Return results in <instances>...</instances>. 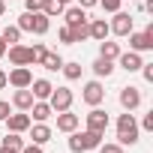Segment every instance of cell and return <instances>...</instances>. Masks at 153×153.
Returning <instances> with one entry per match:
<instances>
[{
	"label": "cell",
	"instance_id": "obj_1",
	"mask_svg": "<svg viewBox=\"0 0 153 153\" xmlns=\"http://www.w3.org/2000/svg\"><path fill=\"white\" fill-rule=\"evenodd\" d=\"M138 135H141V129H138V120H135V114L132 111H123L120 117H117V144L120 147H132V144H138Z\"/></svg>",
	"mask_w": 153,
	"mask_h": 153
},
{
	"label": "cell",
	"instance_id": "obj_2",
	"mask_svg": "<svg viewBox=\"0 0 153 153\" xmlns=\"http://www.w3.org/2000/svg\"><path fill=\"white\" fill-rule=\"evenodd\" d=\"M102 144V135L99 132H90V129H84V132H69V150L72 153H87V150H96Z\"/></svg>",
	"mask_w": 153,
	"mask_h": 153
},
{
	"label": "cell",
	"instance_id": "obj_3",
	"mask_svg": "<svg viewBox=\"0 0 153 153\" xmlns=\"http://www.w3.org/2000/svg\"><path fill=\"white\" fill-rule=\"evenodd\" d=\"M108 30L114 33V36H129L132 30H135V18L129 15V12H114V18L108 21Z\"/></svg>",
	"mask_w": 153,
	"mask_h": 153
},
{
	"label": "cell",
	"instance_id": "obj_4",
	"mask_svg": "<svg viewBox=\"0 0 153 153\" xmlns=\"http://www.w3.org/2000/svg\"><path fill=\"white\" fill-rule=\"evenodd\" d=\"M72 99H75V93H72L69 87H54L51 96H48V105H51V111L57 114V111H69V108H72Z\"/></svg>",
	"mask_w": 153,
	"mask_h": 153
},
{
	"label": "cell",
	"instance_id": "obj_5",
	"mask_svg": "<svg viewBox=\"0 0 153 153\" xmlns=\"http://www.w3.org/2000/svg\"><path fill=\"white\" fill-rule=\"evenodd\" d=\"M129 51H153V24H147V30H141V33H129Z\"/></svg>",
	"mask_w": 153,
	"mask_h": 153
},
{
	"label": "cell",
	"instance_id": "obj_6",
	"mask_svg": "<svg viewBox=\"0 0 153 153\" xmlns=\"http://www.w3.org/2000/svg\"><path fill=\"white\" fill-rule=\"evenodd\" d=\"M81 99H84L90 108L102 105V102H105V87H102V81H99V78H96V81H87L84 90H81Z\"/></svg>",
	"mask_w": 153,
	"mask_h": 153
},
{
	"label": "cell",
	"instance_id": "obj_7",
	"mask_svg": "<svg viewBox=\"0 0 153 153\" xmlns=\"http://www.w3.org/2000/svg\"><path fill=\"white\" fill-rule=\"evenodd\" d=\"M84 123H87V129L90 132H99V135H105V129H108V111H102L99 105L96 108H90V114H84Z\"/></svg>",
	"mask_w": 153,
	"mask_h": 153
},
{
	"label": "cell",
	"instance_id": "obj_8",
	"mask_svg": "<svg viewBox=\"0 0 153 153\" xmlns=\"http://www.w3.org/2000/svg\"><path fill=\"white\" fill-rule=\"evenodd\" d=\"M30 81H33V72H30L27 66H15V69L6 75V84H12L15 90H21V87H30Z\"/></svg>",
	"mask_w": 153,
	"mask_h": 153
},
{
	"label": "cell",
	"instance_id": "obj_9",
	"mask_svg": "<svg viewBox=\"0 0 153 153\" xmlns=\"http://www.w3.org/2000/svg\"><path fill=\"white\" fill-rule=\"evenodd\" d=\"M6 54H9V63L12 66H33V57H30V48H24V45H9L6 48Z\"/></svg>",
	"mask_w": 153,
	"mask_h": 153
},
{
	"label": "cell",
	"instance_id": "obj_10",
	"mask_svg": "<svg viewBox=\"0 0 153 153\" xmlns=\"http://www.w3.org/2000/svg\"><path fill=\"white\" fill-rule=\"evenodd\" d=\"M120 105H123V111H135V108L141 105V90L132 87V84H126V87L120 90Z\"/></svg>",
	"mask_w": 153,
	"mask_h": 153
},
{
	"label": "cell",
	"instance_id": "obj_11",
	"mask_svg": "<svg viewBox=\"0 0 153 153\" xmlns=\"http://www.w3.org/2000/svg\"><path fill=\"white\" fill-rule=\"evenodd\" d=\"M78 123H81V117L78 114H72V108L69 111H57V132H75L78 129Z\"/></svg>",
	"mask_w": 153,
	"mask_h": 153
},
{
	"label": "cell",
	"instance_id": "obj_12",
	"mask_svg": "<svg viewBox=\"0 0 153 153\" xmlns=\"http://www.w3.org/2000/svg\"><path fill=\"white\" fill-rule=\"evenodd\" d=\"M114 63H117L120 69H126V72H138L144 60H141V54H138V51H120V57H117Z\"/></svg>",
	"mask_w": 153,
	"mask_h": 153
},
{
	"label": "cell",
	"instance_id": "obj_13",
	"mask_svg": "<svg viewBox=\"0 0 153 153\" xmlns=\"http://www.w3.org/2000/svg\"><path fill=\"white\" fill-rule=\"evenodd\" d=\"M3 123L9 126V132H27L33 120H30V114H27V111H15V114H9Z\"/></svg>",
	"mask_w": 153,
	"mask_h": 153
},
{
	"label": "cell",
	"instance_id": "obj_14",
	"mask_svg": "<svg viewBox=\"0 0 153 153\" xmlns=\"http://www.w3.org/2000/svg\"><path fill=\"white\" fill-rule=\"evenodd\" d=\"M48 30H51V18H48L45 12H30V33L45 36Z\"/></svg>",
	"mask_w": 153,
	"mask_h": 153
},
{
	"label": "cell",
	"instance_id": "obj_15",
	"mask_svg": "<svg viewBox=\"0 0 153 153\" xmlns=\"http://www.w3.org/2000/svg\"><path fill=\"white\" fill-rule=\"evenodd\" d=\"M51 90H54V84H51L48 78H33V81H30V93H33V99H45V102H48Z\"/></svg>",
	"mask_w": 153,
	"mask_h": 153
},
{
	"label": "cell",
	"instance_id": "obj_16",
	"mask_svg": "<svg viewBox=\"0 0 153 153\" xmlns=\"http://www.w3.org/2000/svg\"><path fill=\"white\" fill-rule=\"evenodd\" d=\"M51 135H54V132H51L48 123H30V141H33V144H48Z\"/></svg>",
	"mask_w": 153,
	"mask_h": 153
},
{
	"label": "cell",
	"instance_id": "obj_17",
	"mask_svg": "<svg viewBox=\"0 0 153 153\" xmlns=\"http://www.w3.org/2000/svg\"><path fill=\"white\" fill-rule=\"evenodd\" d=\"M87 30H90V39H96V42L108 39V33H111L105 18H93V21H87Z\"/></svg>",
	"mask_w": 153,
	"mask_h": 153
},
{
	"label": "cell",
	"instance_id": "obj_18",
	"mask_svg": "<svg viewBox=\"0 0 153 153\" xmlns=\"http://www.w3.org/2000/svg\"><path fill=\"white\" fill-rule=\"evenodd\" d=\"M36 99H33V93H30V87H21V90H15L12 93V105L18 108V111H30V105H33Z\"/></svg>",
	"mask_w": 153,
	"mask_h": 153
},
{
	"label": "cell",
	"instance_id": "obj_19",
	"mask_svg": "<svg viewBox=\"0 0 153 153\" xmlns=\"http://www.w3.org/2000/svg\"><path fill=\"white\" fill-rule=\"evenodd\" d=\"M51 114H54V111H51V105H48L45 99H36V102L30 105V120H36V123H45Z\"/></svg>",
	"mask_w": 153,
	"mask_h": 153
},
{
	"label": "cell",
	"instance_id": "obj_20",
	"mask_svg": "<svg viewBox=\"0 0 153 153\" xmlns=\"http://www.w3.org/2000/svg\"><path fill=\"white\" fill-rule=\"evenodd\" d=\"M63 18H66V24H81V21H90V18H87V9H81L78 3H75V6H66V9H63Z\"/></svg>",
	"mask_w": 153,
	"mask_h": 153
},
{
	"label": "cell",
	"instance_id": "obj_21",
	"mask_svg": "<svg viewBox=\"0 0 153 153\" xmlns=\"http://www.w3.org/2000/svg\"><path fill=\"white\" fill-rule=\"evenodd\" d=\"M90 69H93V75H96V78H108V75H111V72H114L117 66H114V60H105V57H96Z\"/></svg>",
	"mask_w": 153,
	"mask_h": 153
},
{
	"label": "cell",
	"instance_id": "obj_22",
	"mask_svg": "<svg viewBox=\"0 0 153 153\" xmlns=\"http://www.w3.org/2000/svg\"><path fill=\"white\" fill-rule=\"evenodd\" d=\"M99 57H105V60H117V57H120V42L102 39V42H99Z\"/></svg>",
	"mask_w": 153,
	"mask_h": 153
},
{
	"label": "cell",
	"instance_id": "obj_23",
	"mask_svg": "<svg viewBox=\"0 0 153 153\" xmlns=\"http://www.w3.org/2000/svg\"><path fill=\"white\" fill-rule=\"evenodd\" d=\"M39 66H45L48 72H60V66H63V57H60L57 51H45V54H42V60H39Z\"/></svg>",
	"mask_w": 153,
	"mask_h": 153
},
{
	"label": "cell",
	"instance_id": "obj_24",
	"mask_svg": "<svg viewBox=\"0 0 153 153\" xmlns=\"http://www.w3.org/2000/svg\"><path fill=\"white\" fill-rule=\"evenodd\" d=\"M81 69H84V66H81L78 60H69V63L63 60V66H60V72L66 75V81H78V78H81Z\"/></svg>",
	"mask_w": 153,
	"mask_h": 153
},
{
	"label": "cell",
	"instance_id": "obj_25",
	"mask_svg": "<svg viewBox=\"0 0 153 153\" xmlns=\"http://www.w3.org/2000/svg\"><path fill=\"white\" fill-rule=\"evenodd\" d=\"M0 147L21 153V147H24V138H21V132H6V135H3V141H0Z\"/></svg>",
	"mask_w": 153,
	"mask_h": 153
},
{
	"label": "cell",
	"instance_id": "obj_26",
	"mask_svg": "<svg viewBox=\"0 0 153 153\" xmlns=\"http://www.w3.org/2000/svg\"><path fill=\"white\" fill-rule=\"evenodd\" d=\"M63 9H66V3H63V0H45V3H42V12H45L48 18L63 15Z\"/></svg>",
	"mask_w": 153,
	"mask_h": 153
},
{
	"label": "cell",
	"instance_id": "obj_27",
	"mask_svg": "<svg viewBox=\"0 0 153 153\" xmlns=\"http://www.w3.org/2000/svg\"><path fill=\"white\" fill-rule=\"evenodd\" d=\"M0 39H3L6 45H15V42L21 39V30H18V24H6L3 30H0Z\"/></svg>",
	"mask_w": 153,
	"mask_h": 153
},
{
	"label": "cell",
	"instance_id": "obj_28",
	"mask_svg": "<svg viewBox=\"0 0 153 153\" xmlns=\"http://www.w3.org/2000/svg\"><path fill=\"white\" fill-rule=\"evenodd\" d=\"M69 30H72V42H84V39H90L87 21H81V24H69Z\"/></svg>",
	"mask_w": 153,
	"mask_h": 153
},
{
	"label": "cell",
	"instance_id": "obj_29",
	"mask_svg": "<svg viewBox=\"0 0 153 153\" xmlns=\"http://www.w3.org/2000/svg\"><path fill=\"white\" fill-rule=\"evenodd\" d=\"M57 39H60L63 45H75V42H72V30H69V24H63V27L57 30Z\"/></svg>",
	"mask_w": 153,
	"mask_h": 153
},
{
	"label": "cell",
	"instance_id": "obj_30",
	"mask_svg": "<svg viewBox=\"0 0 153 153\" xmlns=\"http://www.w3.org/2000/svg\"><path fill=\"white\" fill-rule=\"evenodd\" d=\"M120 3H123V0H99V6H102L105 12H111V15L120 9Z\"/></svg>",
	"mask_w": 153,
	"mask_h": 153
},
{
	"label": "cell",
	"instance_id": "obj_31",
	"mask_svg": "<svg viewBox=\"0 0 153 153\" xmlns=\"http://www.w3.org/2000/svg\"><path fill=\"white\" fill-rule=\"evenodd\" d=\"M45 51H48V48H45V45H42V42H36V45H33V48H30V57H33V63H39V60H42V54H45Z\"/></svg>",
	"mask_w": 153,
	"mask_h": 153
},
{
	"label": "cell",
	"instance_id": "obj_32",
	"mask_svg": "<svg viewBox=\"0 0 153 153\" xmlns=\"http://www.w3.org/2000/svg\"><path fill=\"white\" fill-rule=\"evenodd\" d=\"M45 0H24V12H42Z\"/></svg>",
	"mask_w": 153,
	"mask_h": 153
},
{
	"label": "cell",
	"instance_id": "obj_33",
	"mask_svg": "<svg viewBox=\"0 0 153 153\" xmlns=\"http://www.w3.org/2000/svg\"><path fill=\"white\" fill-rule=\"evenodd\" d=\"M141 75H144V81L147 84H153V63H141V69H138Z\"/></svg>",
	"mask_w": 153,
	"mask_h": 153
},
{
	"label": "cell",
	"instance_id": "obj_34",
	"mask_svg": "<svg viewBox=\"0 0 153 153\" xmlns=\"http://www.w3.org/2000/svg\"><path fill=\"white\" fill-rule=\"evenodd\" d=\"M18 30H21V33H30V12L18 15Z\"/></svg>",
	"mask_w": 153,
	"mask_h": 153
},
{
	"label": "cell",
	"instance_id": "obj_35",
	"mask_svg": "<svg viewBox=\"0 0 153 153\" xmlns=\"http://www.w3.org/2000/svg\"><path fill=\"white\" fill-rule=\"evenodd\" d=\"M138 129H147V132H153V111H147V114H144V120L138 123Z\"/></svg>",
	"mask_w": 153,
	"mask_h": 153
},
{
	"label": "cell",
	"instance_id": "obj_36",
	"mask_svg": "<svg viewBox=\"0 0 153 153\" xmlns=\"http://www.w3.org/2000/svg\"><path fill=\"white\" fill-rule=\"evenodd\" d=\"M96 150H99V153H123V147H120V144H99Z\"/></svg>",
	"mask_w": 153,
	"mask_h": 153
},
{
	"label": "cell",
	"instance_id": "obj_37",
	"mask_svg": "<svg viewBox=\"0 0 153 153\" xmlns=\"http://www.w3.org/2000/svg\"><path fill=\"white\" fill-rule=\"evenodd\" d=\"M21 153H45V150H42V144H33V141H30V144L21 147Z\"/></svg>",
	"mask_w": 153,
	"mask_h": 153
},
{
	"label": "cell",
	"instance_id": "obj_38",
	"mask_svg": "<svg viewBox=\"0 0 153 153\" xmlns=\"http://www.w3.org/2000/svg\"><path fill=\"white\" fill-rule=\"evenodd\" d=\"M9 114H12V111H9V102H6V99H0V120H6Z\"/></svg>",
	"mask_w": 153,
	"mask_h": 153
},
{
	"label": "cell",
	"instance_id": "obj_39",
	"mask_svg": "<svg viewBox=\"0 0 153 153\" xmlns=\"http://www.w3.org/2000/svg\"><path fill=\"white\" fill-rule=\"evenodd\" d=\"M78 6L81 9H93V6H99V0H78Z\"/></svg>",
	"mask_w": 153,
	"mask_h": 153
},
{
	"label": "cell",
	"instance_id": "obj_40",
	"mask_svg": "<svg viewBox=\"0 0 153 153\" xmlns=\"http://www.w3.org/2000/svg\"><path fill=\"white\" fill-rule=\"evenodd\" d=\"M6 48H9V45H6L3 39H0V60H3V57H6Z\"/></svg>",
	"mask_w": 153,
	"mask_h": 153
},
{
	"label": "cell",
	"instance_id": "obj_41",
	"mask_svg": "<svg viewBox=\"0 0 153 153\" xmlns=\"http://www.w3.org/2000/svg\"><path fill=\"white\" fill-rule=\"evenodd\" d=\"M3 87H6V72L0 69V90H3Z\"/></svg>",
	"mask_w": 153,
	"mask_h": 153
},
{
	"label": "cell",
	"instance_id": "obj_42",
	"mask_svg": "<svg viewBox=\"0 0 153 153\" xmlns=\"http://www.w3.org/2000/svg\"><path fill=\"white\" fill-rule=\"evenodd\" d=\"M6 12V0H0V15H3Z\"/></svg>",
	"mask_w": 153,
	"mask_h": 153
},
{
	"label": "cell",
	"instance_id": "obj_43",
	"mask_svg": "<svg viewBox=\"0 0 153 153\" xmlns=\"http://www.w3.org/2000/svg\"><path fill=\"white\" fill-rule=\"evenodd\" d=\"M0 153H15V150H6V147H0Z\"/></svg>",
	"mask_w": 153,
	"mask_h": 153
},
{
	"label": "cell",
	"instance_id": "obj_44",
	"mask_svg": "<svg viewBox=\"0 0 153 153\" xmlns=\"http://www.w3.org/2000/svg\"><path fill=\"white\" fill-rule=\"evenodd\" d=\"M63 3H72V0H63Z\"/></svg>",
	"mask_w": 153,
	"mask_h": 153
},
{
	"label": "cell",
	"instance_id": "obj_45",
	"mask_svg": "<svg viewBox=\"0 0 153 153\" xmlns=\"http://www.w3.org/2000/svg\"><path fill=\"white\" fill-rule=\"evenodd\" d=\"M6 3H12V0H6Z\"/></svg>",
	"mask_w": 153,
	"mask_h": 153
}]
</instances>
